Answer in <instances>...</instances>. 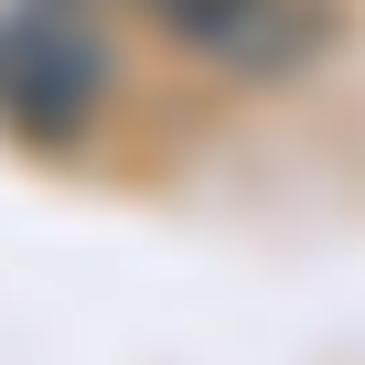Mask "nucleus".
<instances>
[{
  "label": "nucleus",
  "mask_w": 365,
  "mask_h": 365,
  "mask_svg": "<svg viewBox=\"0 0 365 365\" xmlns=\"http://www.w3.org/2000/svg\"><path fill=\"white\" fill-rule=\"evenodd\" d=\"M108 118V33L86 0H0V140L76 150Z\"/></svg>",
  "instance_id": "obj_1"
},
{
  "label": "nucleus",
  "mask_w": 365,
  "mask_h": 365,
  "mask_svg": "<svg viewBox=\"0 0 365 365\" xmlns=\"http://www.w3.org/2000/svg\"><path fill=\"white\" fill-rule=\"evenodd\" d=\"M150 11H161L182 43H205V54L247 65V54H258V22H269V11H290V0H150Z\"/></svg>",
  "instance_id": "obj_2"
}]
</instances>
